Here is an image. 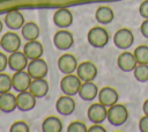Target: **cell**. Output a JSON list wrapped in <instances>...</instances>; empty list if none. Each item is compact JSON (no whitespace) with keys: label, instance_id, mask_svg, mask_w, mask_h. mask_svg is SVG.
Wrapping results in <instances>:
<instances>
[{"label":"cell","instance_id":"obj_31","mask_svg":"<svg viewBox=\"0 0 148 132\" xmlns=\"http://www.w3.org/2000/svg\"><path fill=\"white\" fill-rule=\"evenodd\" d=\"M139 130L141 132H148V115H145L139 120Z\"/></svg>","mask_w":148,"mask_h":132},{"label":"cell","instance_id":"obj_7","mask_svg":"<svg viewBox=\"0 0 148 132\" xmlns=\"http://www.w3.org/2000/svg\"><path fill=\"white\" fill-rule=\"evenodd\" d=\"M97 66L92 61H82L77 65L76 75L83 81H94L97 76Z\"/></svg>","mask_w":148,"mask_h":132},{"label":"cell","instance_id":"obj_33","mask_svg":"<svg viewBox=\"0 0 148 132\" xmlns=\"http://www.w3.org/2000/svg\"><path fill=\"white\" fill-rule=\"evenodd\" d=\"M7 65H8V58L6 57L5 53L0 52V72H3L7 67Z\"/></svg>","mask_w":148,"mask_h":132},{"label":"cell","instance_id":"obj_39","mask_svg":"<svg viewBox=\"0 0 148 132\" xmlns=\"http://www.w3.org/2000/svg\"><path fill=\"white\" fill-rule=\"evenodd\" d=\"M0 111H1V110H0Z\"/></svg>","mask_w":148,"mask_h":132},{"label":"cell","instance_id":"obj_19","mask_svg":"<svg viewBox=\"0 0 148 132\" xmlns=\"http://www.w3.org/2000/svg\"><path fill=\"white\" fill-rule=\"evenodd\" d=\"M23 52L28 57L29 60H32V59L40 58L43 56L44 47H43L42 43L38 42L37 39H35V41H27V43L23 46Z\"/></svg>","mask_w":148,"mask_h":132},{"label":"cell","instance_id":"obj_23","mask_svg":"<svg viewBox=\"0 0 148 132\" xmlns=\"http://www.w3.org/2000/svg\"><path fill=\"white\" fill-rule=\"evenodd\" d=\"M95 19L101 24H109V23H111L113 21L114 13H113L112 8H110L109 6H101V7H98L96 9Z\"/></svg>","mask_w":148,"mask_h":132},{"label":"cell","instance_id":"obj_9","mask_svg":"<svg viewBox=\"0 0 148 132\" xmlns=\"http://www.w3.org/2000/svg\"><path fill=\"white\" fill-rule=\"evenodd\" d=\"M74 43V37L72 32L67 30H59L53 36V44L60 51H66L72 47Z\"/></svg>","mask_w":148,"mask_h":132},{"label":"cell","instance_id":"obj_4","mask_svg":"<svg viewBox=\"0 0 148 132\" xmlns=\"http://www.w3.org/2000/svg\"><path fill=\"white\" fill-rule=\"evenodd\" d=\"M113 43L118 49L127 50L134 43V35L130 29L121 28L116 31V34L113 36Z\"/></svg>","mask_w":148,"mask_h":132},{"label":"cell","instance_id":"obj_38","mask_svg":"<svg viewBox=\"0 0 148 132\" xmlns=\"http://www.w3.org/2000/svg\"><path fill=\"white\" fill-rule=\"evenodd\" d=\"M0 47H1V41H0Z\"/></svg>","mask_w":148,"mask_h":132},{"label":"cell","instance_id":"obj_35","mask_svg":"<svg viewBox=\"0 0 148 132\" xmlns=\"http://www.w3.org/2000/svg\"><path fill=\"white\" fill-rule=\"evenodd\" d=\"M89 132H105L106 130L101 125V124H94L88 129Z\"/></svg>","mask_w":148,"mask_h":132},{"label":"cell","instance_id":"obj_24","mask_svg":"<svg viewBox=\"0 0 148 132\" xmlns=\"http://www.w3.org/2000/svg\"><path fill=\"white\" fill-rule=\"evenodd\" d=\"M42 131L43 132H61L62 122L58 117L49 116L42 123Z\"/></svg>","mask_w":148,"mask_h":132},{"label":"cell","instance_id":"obj_2","mask_svg":"<svg viewBox=\"0 0 148 132\" xmlns=\"http://www.w3.org/2000/svg\"><path fill=\"white\" fill-rule=\"evenodd\" d=\"M109 38V32L103 27H92L87 34L88 43L96 49L104 47L108 44Z\"/></svg>","mask_w":148,"mask_h":132},{"label":"cell","instance_id":"obj_10","mask_svg":"<svg viewBox=\"0 0 148 132\" xmlns=\"http://www.w3.org/2000/svg\"><path fill=\"white\" fill-rule=\"evenodd\" d=\"M88 119L94 124H101L106 119L108 116V109L102 103H94L88 108L87 111Z\"/></svg>","mask_w":148,"mask_h":132},{"label":"cell","instance_id":"obj_18","mask_svg":"<svg viewBox=\"0 0 148 132\" xmlns=\"http://www.w3.org/2000/svg\"><path fill=\"white\" fill-rule=\"evenodd\" d=\"M117 65L123 72H132L135 68V66L138 65V61H136L133 52L125 51L118 56Z\"/></svg>","mask_w":148,"mask_h":132},{"label":"cell","instance_id":"obj_26","mask_svg":"<svg viewBox=\"0 0 148 132\" xmlns=\"http://www.w3.org/2000/svg\"><path fill=\"white\" fill-rule=\"evenodd\" d=\"M134 78L140 82L148 81V64H138L133 69Z\"/></svg>","mask_w":148,"mask_h":132},{"label":"cell","instance_id":"obj_11","mask_svg":"<svg viewBox=\"0 0 148 132\" xmlns=\"http://www.w3.org/2000/svg\"><path fill=\"white\" fill-rule=\"evenodd\" d=\"M77 65V60L72 53H64L58 59V68L64 74H71L73 72H76Z\"/></svg>","mask_w":148,"mask_h":132},{"label":"cell","instance_id":"obj_15","mask_svg":"<svg viewBox=\"0 0 148 132\" xmlns=\"http://www.w3.org/2000/svg\"><path fill=\"white\" fill-rule=\"evenodd\" d=\"M56 110L62 116H69L75 110V101L69 95L60 96L56 102Z\"/></svg>","mask_w":148,"mask_h":132},{"label":"cell","instance_id":"obj_5","mask_svg":"<svg viewBox=\"0 0 148 132\" xmlns=\"http://www.w3.org/2000/svg\"><path fill=\"white\" fill-rule=\"evenodd\" d=\"M47 71H49L47 64L44 59H42V57L30 60L28 66H27V72L29 73V75L32 79L45 78L46 74H47Z\"/></svg>","mask_w":148,"mask_h":132},{"label":"cell","instance_id":"obj_27","mask_svg":"<svg viewBox=\"0 0 148 132\" xmlns=\"http://www.w3.org/2000/svg\"><path fill=\"white\" fill-rule=\"evenodd\" d=\"M133 53L138 64H148V45L136 46Z\"/></svg>","mask_w":148,"mask_h":132},{"label":"cell","instance_id":"obj_17","mask_svg":"<svg viewBox=\"0 0 148 132\" xmlns=\"http://www.w3.org/2000/svg\"><path fill=\"white\" fill-rule=\"evenodd\" d=\"M53 23L59 28H67L73 23V14L67 8H59L53 14Z\"/></svg>","mask_w":148,"mask_h":132},{"label":"cell","instance_id":"obj_36","mask_svg":"<svg viewBox=\"0 0 148 132\" xmlns=\"http://www.w3.org/2000/svg\"><path fill=\"white\" fill-rule=\"evenodd\" d=\"M142 111L145 115H148V98L143 102V105H142Z\"/></svg>","mask_w":148,"mask_h":132},{"label":"cell","instance_id":"obj_21","mask_svg":"<svg viewBox=\"0 0 148 132\" xmlns=\"http://www.w3.org/2000/svg\"><path fill=\"white\" fill-rule=\"evenodd\" d=\"M79 95L83 101H92L98 95V88L94 81H83L80 87Z\"/></svg>","mask_w":148,"mask_h":132},{"label":"cell","instance_id":"obj_29","mask_svg":"<svg viewBox=\"0 0 148 132\" xmlns=\"http://www.w3.org/2000/svg\"><path fill=\"white\" fill-rule=\"evenodd\" d=\"M10 132H29L30 127L24 120H16L10 125Z\"/></svg>","mask_w":148,"mask_h":132},{"label":"cell","instance_id":"obj_6","mask_svg":"<svg viewBox=\"0 0 148 132\" xmlns=\"http://www.w3.org/2000/svg\"><path fill=\"white\" fill-rule=\"evenodd\" d=\"M0 41H1V47L3 49L5 52L12 53L18 51V49L21 47V37L16 32L8 31L2 35Z\"/></svg>","mask_w":148,"mask_h":132},{"label":"cell","instance_id":"obj_20","mask_svg":"<svg viewBox=\"0 0 148 132\" xmlns=\"http://www.w3.org/2000/svg\"><path fill=\"white\" fill-rule=\"evenodd\" d=\"M29 91L34 96H36V98H42L46 96L49 93V82L44 78L32 79L30 87H29Z\"/></svg>","mask_w":148,"mask_h":132},{"label":"cell","instance_id":"obj_14","mask_svg":"<svg viewBox=\"0 0 148 132\" xmlns=\"http://www.w3.org/2000/svg\"><path fill=\"white\" fill-rule=\"evenodd\" d=\"M98 102L102 103L103 105H105L106 108L116 104L118 102L119 95L117 93V90L112 87H103L102 89L98 90Z\"/></svg>","mask_w":148,"mask_h":132},{"label":"cell","instance_id":"obj_16","mask_svg":"<svg viewBox=\"0 0 148 132\" xmlns=\"http://www.w3.org/2000/svg\"><path fill=\"white\" fill-rule=\"evenodd\" d=\"M16 104L17 109L21 111H29L36 105V96H34L29 90L20 91L16 96Z\"/></svg>","mask_w":148,"mask_h":132},{"label":"cell","instance_id":"obj_32","mask_svg":"<svg viewBox=\"0 0 148 132\" xmlns=\"http://www.w3.org/2000/svg\"><path fill=\"white\" fill-rule=\"evenodd\" d=\"M139 13L143 19H148V0H145L140 3Z\"/></svg>","mask_w":148,"mask_h":132},{"label":"cell","instance_id":"obj_1","mask_svg":"<svg viewBox=\"0 0 148 132\" xmlns=\"http://www.w3.org/2000/svg\"><path fill=\"white\" fill-rule=\"evenodd\" d=\"M128 118V111L125 105L123 104H113L108 108V116L106 119L109 123L113 126H121L123 124L126 123Z\"/></svg>","mask_w":148,"mask_h":132},{"label":"cell","instance_id":"obj_34","mask_svg":"<svg viewBox=\"0 0 148 132\" xmlns=\"http://www.w3.org/2000/svg\"><path fill=\"white\" fill-rule=\"evenodd\" d=\"M140 31H141V34H142V36H143V37L148 38V19H146V20L141 23Z\"/></svg>","mask_w":148,"mask_h":132},{"label":"cell","instance_id":"obj_12","mask_svg":"<svg viewBox=\"0 0 148 132\" xmlns=\"http://www.w3.org/2000/svg\"><path fill=\"white\" fill-rule=\"evenodd\" d=\"M25 23L23 14L17 9L8 10L5 15V25L12 30L21 29L22 25Z\"/></svg>","mask_w":148,"mask_h":132},{"label":"cell","instance_id":"obj_37","mask_svg":"<svg viewBox=\"0 0 148 132\" xmlns=\"http://www.w3.org/2000/svg\"><path fill=\"white\" fill-rule=\"evenodd\" d=\"M2 29H3V23H2V21L0 20V32L2 31Z\"/></svg>","mask_w":148,"mask_h":132},{"label":"cell","instance_id":"obj_3","mask_svg":"<svg viewBox=\"0 0 148 132\" xmlns=\"http://www.w3.org/2000/svg\"><path fill=\"white\" fill-rule=\"evenodd\" d=\"M81 85H82V80L77 75H74L73 73L65 74V76L60 81V89L65 95L74 96L79 94Z\"/></svg>","mask_w":148,"mask_h":132},{"label":"cell","instance_id":"obj_28","mask_svg":"<svg viewBox=\"0 0 148 132\" xmlns=\"http://www.w3.org/2000/svg\"><path fill=\"white\" fill-rule=\"evenodd\" d=\"M12 88V76L5 72H0V94L9 91Z\"/></svg>","mask_w":148,"mask_h":132},{"label":"cell","instance_id":"obj_8","mask_svg":"<svg viewBox=\"0 0 148 132\" xmlns=\"http://www.w3.org/2000/svg\"><path fill=\"white\" fill-rule=\"evenodd\" d=\"M31 81H32V78L24 69L23 71H16L14 73V75L12 76L13 89L16 90L17 93L24 91V90H29Z\"/></svg>","mask_w":148,"mask_h":132},{"label":"cell","instance_id":"obj_25","mask_svg":"<svg viewBox=\"0 0 148 132\" xmlns=\"http://www.w3.org/2000/svg\"><path fill=\"white\" fill-rule=\"evenodd\" d=\"M21 34L25 41H35L39 37V27L35 22H27L22 25Z\"/></svg>","mask_w":148,"mask_h":132},{"label":"cell","instance_id":"obj_13","mask_svg":"<svg viewBox=\"0 0 148 132\" xmlns=\"http://www.w3.org/2000/svg\"><path fill=\"white\" fill-rule=\"evenodd\" d=\"M28 64H29V59L24 54V52L15 51V52H12L8 57V66L10 67V69L15 72L25 69Z\"/></svg>","mask_w":148,"mask_h":132},{"label":"cell","instance_id":"obj_22","mask_svg":"<svg viewBox=\"0 0 148 132\" xmlns=\"http://www.w3.org/2000/svg\"><path fill=\"white\" fill-rule=\"evenodd\" d=\"M17 108L16 104V96L10 91H6L0 94V110L2 112L9 113Z\"/></svg>","mask_w":148,"mask_h":132},{"label":"cell","instance_id":"obj_30","mask_svg":"<svg viewBox=\"0 0 148 132\" xmlns=\"http://www.w3.org/2000/svg\"><path fill=\"white\" fill-rule=\"evenodd\" d=\"M67 131L68 132H87L88 131V127L86 126L84 123H82L80 120H74V122H72L68 125Z\"/></svg>","mask_w":148,"mask_h":132}]
</instances>
